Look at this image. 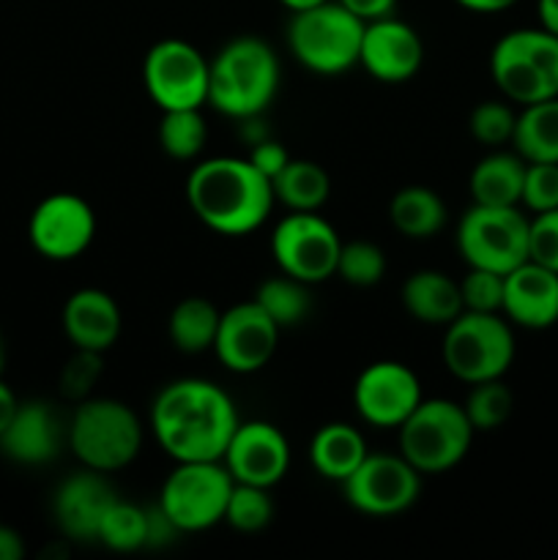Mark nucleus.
<instances>
[{
	"label": "nucleus",
	"mask_w": 558,
	"mask_h": 560,
	"mask_svg": "<svg viewBox=\"0 0 558 560\" xmlns=\"http://www.w3.org/2000/svg\"><path fill=\"white\" fill-rule=\"evenodd\" d=\"M528 260L558 273V208L531 217Z\"/></svg>",
	"instance_id": "nucleus-40"
},
{
	"label": "nucleus",
	"mask_w": 558,
	"mask_h": 560,
	"mask_svg": "<svg viewBox=\"0 0 558 560\" xmlns=\"http://www.w3.org/2000/svg\"><path fill=\"white\" fill-rule=\"evenodd\" d=\"M460 295H463V312H487V315H501L503 273L468 266V273L460 279Z\"/></svg>",
	"instance_id": "nucleus-37"
},
{
	"label": "nucleus",
	"mask_w": 558,
	"mask_h": 560,
	"mask_svg": "<svg viewBox=\"0 0 558 560\" xmlns=\"http://www.w3.org/2000/svg\"><path fill=\"white\" fill-rule=\"evenodd\" d=\"M514 331L503 315L463 312L454 317L443 334V366L457 381L485 383L503 377L514 361Z\"/></svg>",
	"instance_id": "nucleus-8"
},
{
	"label": "nucleus",
	"mask_w": 558,
	"mask_h": 560,
	"mask_svg": "<svg viewBox=\"0 0 558 560\" xmlns=\"http://www.w3.org/2000/svg\"><path fill=\"white\" fill-rule=\"evenodd\" d=\"M525 159L518 151H492L470 170L468 191L476 206H520Z\"/></svg>",
	"instance_id": "nucleus-25"
},
{
	"label": "nucleus",
	"mask_w": 558,
	"mask_h": 560,
	"mask_svg": "<svg viewBox=\"0 0 558 560\" xmlns=\"http://www.w3.org/2000/svg\"><path fill=\"white\" fill-rule=\"evenodd\" d=\"M425 399L419 375L403 361H375L353 383V408L377 430H397Z\"/></svg>",
	"instance_id": "nucleus-15"
},
{
	"label": "nucleus",
	"mask_w": 558,
	"mask_h": 560,
	"mask_svg": "<svg viewBox=\"0 0 558 560\" xmlns=\"http://www.w3.org/2000/svg\"><path fill=\"white\" fill-rule=\"evenodd\" d=\"M514 397L509 392V386L503 383V377H496V381L474 383L465 397L463 410L468 416L470 427L476 432H492L498 427L507 424V419L512 416Z\"/></svg>",
	"instance_id": "nucleus-33"
},
{
	"label": "nucleus",
	"mask_w": 558,
	"mask_h": 560,
	"mask_svg": "<svg viewBox=\"0 0 558 560\" xmlns=\"http://www.w3.org/2000/svg\"><path fill=\"white\" fill-rule=\"evenodd\" d=\"M474 435L463 405L441 397L421 399L419 408L397 427V446L421 476H438L463 463Z\"/></svg>",
	"instance_id": "nucleus-7"
},
{
	"label": "nucleus",
	"mask_w": 558,
	"mask_h": 560,
	"mask_svg": "<svg viewBox=\"0 0 558 560\" xmlns=\"http://www.w3.org/2000/svg\"><path fill=\"white\" fill-rule=\"evenodd\" d=\"M520 206L531 213L558 208V162H525Z\"/></svg>",
	"instance_id": "nucleus-38"
},
{
	"label": "nucleus",
	"mask_w": 558,
	"mask_h": 560,
	"mask_svg": "<svg viewBox=\"0 0 558 560\" xmlns=\"http://www.w3.org/2000/svg\"><path fill=\"white\" fill-rule=\"evenodd\" d=\"M96 235V213L91 202L71 191L49 195L33 208L27 222V238L33 249L55 262L77 260L85 255Z\"/></svg>",
	"instance_id": "nucleus-14"
},
{
	"label": "nucleus",
	"mask_w": 558,
	"mask_h": 560,
	"mask_svg": "<svg viewBox=\"0 0 558 560\" xmlns=\"http://www.w3.org/2000/svg\"><path fill=\"white\" fill-rule=\"evenodd\" d=\"M342 238L317 211H288L271 233V255L279 271L299 282L317 284L337 273Z\"/></svg>",
	"instance_id": "nucleus-12"
},
{
	"label": "nucleus",
	"mask_w": 558,
	"mask_h": 560,
	"mask_svg": "<svg viewBox=\"0 0 558 560\" xmlns=\"http://www.w3.org/2000/svg\"><path fill=\"white\" fill-rule=\"evenodd\" d=\"M279 91V58L257 36H239L211 60L208 104L235 120L260 118Z\"/></svg>",
	"instance_id": "nucleus-3"
},
{
	"label": "nucleus",
	"mask_w": 558,
	"mask_h": 560,
	"mask_svg": "<svg viewBox=\"0 0 558 560\" xmlns=\"http://www.w3.org/2000/svg\"><path fill=\"white\" fill-rule=\"evenodd\" d=\"M364 20L339 0L293 11L288 22V49L312 74L334 77L359 66Z\"/></svg>",
	"instance_id": "nucleus-5"
},
{
	"label": "nucleus",
	"mask_w": 558,
	"mask_h": 560,
	"mask_svg": "<svg viewBox=\"0 0 558 560\" xmlns=\"http://www.w3.org/2000/svg\"><path fill=\"white\" fill-rule=\"evenodd\" d=\"M345 501L364 517H397L421 492V474L403 454H367L364 463L342 481Z\"/></svg>",
	"instance_id": "nucleus-13"
},
{
	"label": "nucleus",
	"mask_w": 558,
	"mask_h": 560,
	"mask_svg": "<svg viewBox=\"0 0 558 560\" xmlns=\"http://www.w3.org/2000/svg\"><path fill=\"white\" fill-rule=\"evenodd\" d=\"M16 408H20V399L11 392L9 383L0 381V435H3V430L9 427V421L14 419Z\"/></svg>",
	"instance_id": "nucleus-45"
},
{
	"label": "nucleus",
	"mask_w": 558,
	"mask_h": 560,
	"mask_svg": "<svg viewBox=\"0 0 558 560\" xmlns=\"http://www.w3.org/2000/svg\"><path fill=\"white\" fill-rule=\"evenodd\" d=\"M0 370H3V342H0Z\"/></svg>",
	"instance_id": "nucleus-49"
},
{
	"label": "nucleus",
	"mask_w": 558,
	"mask_h": 560,
	"mask_svg": "<svg viewBox=\"0 0 558 560\" xmlns=\"http://www.w3.org/2000/svg\"><path fill=\"white\" fill-rule=\"evenodd\" d=\"M279 3L284 5V9L293 14V11H304V9H312V5L317 3H326V0H279Z\"/></svg>",
	"instance_id": "nucleus-48"
},
{
	"label": "nucleus",
	"mask_w": 558,
	"mask_h": 560,
	"mask_svg": "<svg viewBox=\"0 0 558 560\" xmlns=\"http://www.w3.org/2000/svg\"><path fill=\"white\" fill-rule=\"evenodd\" d=\"M208 142V124L200 109H164L159 145L175 162H195Z\"/></svg>",
	"instance_id": "nucleus-31"
},
{
	"label": "nucleus",
	"mask_w": 558,
	"mask_h": 560,
	"mask_svg": "<svg viewBox=\"0 0 558 560\" xmlns=\"http://www.w3.org/2000/svg\"><path fill=\"white\" fill-rule=\"evenodd\" d=\"M252 301L277 323L279 331L299 326L301 320H306V315L312 310L310 284L299 282V279L288 277V273L260 282V288L255 290V299Z\"/></svg>",
	"instance_id": "nucleus-30"
},
{
	"label": "nucleus",
	"mask_w": 558,
	"mask_h": 560,
	"mask_svg": "<svg viewBox=\"0 0 558 560\" xmlns=\"http://www.w3.org/2000/svg\"><path fill=\"white\" fill-rule=\"evenodd\" d=\"M405 312L414 320L425 326H443L463 315V295H460V282L449 273L435 271V268H421L410 273L399 290Z\"/></svg>",
	"instance_id": "nucleus-23"
},
{
	"label": "nucleus",
	"mask_w": 558,
	"mask_h": 560,
	"mask_svg": "<svg viewBox=\"0 0 558 560\" xmlns=\"http://www.w3.org/2000/svg\"><path fill=\"white\" fill-rule=\"evenodd\" d=\"M239 424L230 394L202 377L167 383L151 405L153 438L175 463L222 459Z\"/></svg>",
	"instance_id": "nucleus-1"
},
{
	"label": "nucleus",
	"mask_w": 558,
	"mask_h": 560,
	"mask_svg": "<svg viewBox=\"0 0 558 560\" xmlns=\"http://www.w3.org/2000/svg\"><path fill=\"white\" fill-rule=\"evenodd\" d=\"M235 485L277 487L288 476L290 443L271 421H241L222 454Z\"/></svg>",
	"instance_id": "nucleus-16"
},
{
	"label": "nucleus",
	"mask_w": 558,
	"mask_h": 560,
	"mask_svg": "<svg viewBox=\"0 0 558 560\" xmlns=\"http://www.w3.org/2000/svg\"><path fill=\"white\" fill-rule=\"evenodd\" d=\"M246 159L255 164L257 173H263L268 180H274L279 173H282L284 164H288L293 156H290L288 148H284L279 140L263 137V140L255 142V145H249V156Z\"/></svg>",
	"instance_id": "nucleus-41"
},
{
	"label": "nucleus",
	"mask_w": 558,
	"mask_h": 560,
	"mask_svg": "<svg viewBox=\"0 0 558 560\" xmlns=\"http://www.w3.org/2000/svg\"><path fill=\"white\" fill-rule=\"evenodd\" d=\"M394 230L410 241H425L441 233L449 222L446 202L430 186H403L388 202Z\"/></svg>",
	"instance_id": "nucleus-26"
},
{
	"label": "nucleus",
	"mask_w": 558,
	"mask_h": 560,
	"mask_svg": "<svg viewBox=\"0 0 558 560\" xmlns=\"http://www.w3.org/2000/svg\"><path fill=\"white\" fill-rule=\"evenodd\" d=\"M512 148L525 162H558V96L520 109Z\"/></svg>",
	"instance_id": "nucleus-27"
},
{
	"label": "nucleus",
	"mask_w": 558,
	"mask_h": 560,
	"mask_svg": "<svg viewBox=\"0 0 558 560\" xmlns=\"http://www.w3.org/2000/svg\"><path fill=\"white\" fill-rule=\"evenodd\" d=\"M334 277L345 279L353 288H375L386 277V255L372 241H348L339 249Z\"/></svg>",
	"instance_id": "nucleus-35"
},
{
	"label": "nucleus",
	"mask_w": 558,
	"mask_h": 560,
	"mask_svg": "<svg viewBox=\"0 0 558 560\" xmlns=\"http://www.w3.org/2000/svg\"><path fill=\"white\" fill-rule=\"evenodd\" d=\"M370 454L364 435L353 424L332 421L323 424L310 441V463L317 476L342 485Z\"/></svg>",
	"instance_id": "nucleus-24"
},
{
	"label": "nucleus",
	"mask_w": 558,
	"mask_h": 560,
	"mask_svg": "<svg viewBox=\"0 0 558 560\" xmlns=\"http://www.w3.org/2000/svg\"><path fill=\"white\" fill-rule=\"evenodd\" d=\"M142 421L120 399L88 397L77 402L74 416L66 427V443L82 468L98 474H115L137 459L142 448Z\"/></svg>",
	"instance_id": "nucleus-4"
},
{
	"label": "nucleus",
	"mask_w": 558,
	"mask_h": 560,
	"mask_svg": "<svg viewBox=\"0 0 558 560\" xmlns=\"http://www.w3.org/2000/svg\"><path fill=\"white\" fill-rule=\"evenodd\" d=\"M96 541L113 552L142 550L148 541V509L118 498L104 514Z\"/></svg>",
	"instance_id": "nucleus-32"
},
{
	"label": "nucleus",
	"mask_w": 558,
	"mask_h": 560,
	"mask_svg": "<svg viewBox=\"0 0 558 560\" xmlns=\"http://www.w3.org/2000/svg\"><path fill=\"white\" fill-rule=\"evenodd\" d=\"M211 60L184 38H162L142 60L148 96L162 109H200L208 104Z\"/></svg>",
	"instance_id": "nucleus-11"
},
{
	"label": "nucleus",
	"mask_w": 558,
	"mask_h": 560,
	"mask_svg": "<svg viewBox=\"0 0 558 560\" xmlns=\"http://www.w3.org/2000/svg\"><path fill=\"white\" fill-rule=\"evenodd\" d=\"M536 14H539V27L558 36V0H536Z\"/></svg>",
	"instance_id": "nucleus-47"
},
{
	"label": "nucleus",
	"mask_w": 558,
	"mask_h": 560,
	"mask_svg": "<svg viewBox=\"0 0 558 560\" xmlns=\"http://www.w3.org/2000/svg\"><path fill=\"white\" fill-rule=\"evenodd\" d=\"M233 476L222 459L175 463L173 474L159 490V506L181 534H200L224 523V509L233 492Z\"/></svg>",
	"instance_id": "nucleus-9"
},
{
	"label": "nucleus",
	"mask_w": 558,
	"mask_h": 560,
	"mask_svg": "<svg viewBox=\"0 0 558 560\" xmlns=\"http://www.w3.org/2000/svg\"><path fill=\"white\" fill-rule=\"evenodd\" d=\"M277 345V323L255 301H244V304H235L222 312L217 339H213V353L224 370L235 372V375H252L274 359Z\"/></svg>",
	"instance_id": "nucleus-17"
},
{
	"label": "nucleus",
	"mask_w": 558,
	"mask_h": 560,
	"mask_svg": "<svg viewBox=\"0 0 558 560\" xmlns=\"http://www.w3.org/2000/svg\"><path fill=\"white\" fill-rule=\"evenodd\" d=\"M274 200L288 211H321L332 195V178L310 159H290L282 173L271 180Z\"/></svg>",
	"instance_id": "nucleus-28"
},
{
	"label": "nucleus",
	"mask_w": 558,
	"mask_h": 560,
	"mask_svg": "<svg viewBox=\"0 0 558 560\" xmlns=\"http://www.w3.org/2000/svg\"><path fill=\"white\" fill-rule=\"evenodd\" d=\"M219 320L222 312L202 295H189V299L178 301L170 312L167 334L170 342L181 350V353H206L213 350V339H217Z\"/></svg>",
	"instance_id": "nucleus-29"
},
{
	"label": "nucleus",
	"mask_w": 558,
	"mask_h": 560,
	"mask_svg": "<svg viewBox=\"0 0 558 560\" xmlns=\"http://www.w3.org/2000/svg\"><path fill=\"white\" fill-rule=\"evenodd\" d=\"M514 126H518V113L507 102H481L470 109V137L487 148L512 145Z\"/></svg>",
	"instance_id": "nucleus-36"
},
{
	"label": "nucleus",
	"mask_w": 558,
	"mask_h": 560,
	"mask_svg": "<svg viewBox=\"0 0 558 560\" xmlns=\"http://www.w3.org/2000/svg\"><path fill=\"white\" fill-rule=\"evenodd\" d=\"M512 326L542 331L558 323V273L534 260L503 273V310Z\"/></svg>",
	"instance_id": "nucleus-20"
},
{
	"label": "nucleus",
	"mask_w": 558,
	"mask_h": 560,
	"mask_svg": "<svg viewBox=\"0 0 558 560\" xmlns=\"http://www.w3.org/2000/svg\"><path fill=\"white\" fill-rule=\"evenodd\" d=\"M531 219L520 206H470L457 224V249L470 268L509 273L528 260Z\"/></svg>",
	"instance_id": "nucleus-10"
},
{
	"label": "nucleus",
	"mask_w": 558,
	"mask_h": 560,
	"mask_svg": "<svg viewBox=\"0 0 558 560\" xmlns=\"http://www.w3.org/2000/svg\"><path fill=\"white\" fill-rule=\"evenodd\" d=\"M274 520L271 490L252 485H233L224 509V523L239 534H257Z\"/></svg>",
	"instance_id": "nucleus-34"
},
{
	"label": "nucleus",
	"mask_w": 558,
	"mask_h": 560,
	"mask_svg": "<svg viewBox=\"0 0 558 560\" xmlns=\"http://www.w3.org/2000/svg\"><path fill=\"white\" fill-rule=\"evenodd\" d=\"M115 501H118V492L104 479V474L85 468L80 474L69 476L55 490L53 517L66 539L91 545V541L98 539L104 514Z\"/></svg>",
	"instance_id": "nucleus-19"
},
{
	"label": "nucleus",
	"mask_w": 558,
	"mask_h": 560,
	"mask_svg": "<svg viewBox=\"0 0 558 560\" xmlns=\"http://www.w3.org/2000/svg\"><path fill=\"white\" fill-rule=\"evenodd\" d=\"M191 213L219 235H249L266 224L274 206V186L249 159L213 156L195 164L186 178Z\"/></svg>",
	"instance_id": "nucleus-2"
},
{
	"label": "nucleus",
	"mask_w": 558,
	"mask_h": 560,
	"mask_svg": "<svg viewBox=\"0 0 558 560\" xmlns=\"http://www.w3.org/2000/svg\"><path fill=\"white\" fill-rule=\"evenodd\" d=\"M490 77L520 107L558 96V36L545 27L509 31L492 47Z\"/></svg>",
	"instance_id": "nucleus-6"
},
{
	"label": "nucleus",
	"mask_w": 558,
	"mask_h": 560,
	"mask_svg": "<svg viewBox=\"0 0 558 560\" xmlns=\"http://www.w3.org/2000/svg\"><path fill=\"white\" fill-rule=\"evenodd\" d=\"M63 441L66 430L60 427L53 405L31 399V402H20L14 419L0 435V448L5 457L20 465H44L58 457Z\"/></svg>",
	"instance_id": "nucleus-21"
},
{
	"label": "nucleus",
	"mask_w": 558,
	"mask_h": 560,
	"mask_svg": "<svg viewBox=\"0 0 558 560\" xmlns=\"http://www.w3.org/2000/svg\"><path fill=\"white\" fill-rule=\"evenodd\" d=\"M421 60H425V44L408 22L388 14L364 25L359 66H364L367 74L375 77L377 82L403 85L414 80L421 69Z\"/></svg>",
	"instance_id": "nucleus-18"
},
{
	"label": "nucleus",
	"mask_w": 558,
	"mask_h": 560,
	"mask_svg": "<svg viewBox=\"0 0 558 560\" xmlns=\"http://www.w3.org/2000/svg\"><path fill=\"white\" fill-rule=\"evenodd\" d=\"M454 3H460L468 11H476V14H498V11L512 9L518 0H454Z\"/></svg>",
	"instance_id": "nucleus-46"
},
{
	"label": "nucleus",
	"mask_w": 558,
	"mask_h": 560,
	"mask_svg": "<svg viewBox=\"0 0 558 560\" xmlns=\"http://www.w3.org/2000/svg\"><path fill=\"white\" fill-rule=\"evenodd\" d=\"M348 11H353L359 20L370 22V20H381V16L394 14V5L397 0H339Z\"/></svg>",
	"instance_id": "nucleus-43"
},
{
	"label": "nucleus",
	"mask_w": 558,
	"mask_h": 560,
	"mask_svg": "<svg viewBox=\"0 0 558 560\" xmlns=\"http://www.w3.org/2000/svg\"><path fill=\"white\" fill-rule=\"evenodd\" d=\"M181 536V530L175 528L173 520L167 517V514L162 512V506H151L148 509V541L146 547H153V550H159V547H167L173 545L175 539Z\"/></svg>",
	"instance_id": "nucleus-42"
},
{
	"label": "nucleus",
	"mask_w": 558,
	"mask_h": 560,
	"mask_svg": "<svg viewBox=\"0 0 558 560\" xmlns=\"http://www.w3.org/2000/svg\"><path fill=\"white\" fill-rule=\"evenodd\" d=\"M104 353H93V350H77L69 361H66L63 372H60V392L66 394L74 402H82V399L91 397L93 386L102 377Z\"/></svg>",
	"instance_id": "nucleus-39"
},
{
	"label": "nucleus",
	"mask_w": 558,
	"mask_h": 560,
	"mask_svg": "<svg viewBox=\"0 0 558 560\" xmlns=\"http://www.w3.org/2000/svg\"><path fill=\"white\" fill-rule=\"evenodd\" d=\"M60 323L74 350H93V353H107L118 342L124 326L115 299L98 288H82L71 293Z\"/></svg>",
	"instance_id": "nucleus-22"
},
{
	"label": "nucleus",
	"mask_w": 558,
	"mask_h": 560,
	"mask_svg": "<svg viewBox=\"0 0 558 560\" xmlns=\"http://www.w3.org/2000/svg\"><path fill=\"white\" fill-rule=\"evenodd\" d=\"M22 556H25L22 536L9 525H0V560H22Z\"/></svg>",
	"instance_id": "nucleus-44"
}]
</instances>
